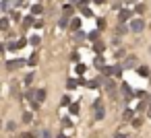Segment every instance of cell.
Masks as SVG:
<instances>
[{"label": "cell", "mask_w": 151, "mask_h": 138, "mask_svg": "<svg viewBox=\"0 0 151 138\" xmlns=\"http://www.w3.org/2000/svg\"><path fill=\"white\" fill-rule=\"evenodd\" d=\"M99 107H104V105H101V101H99V99H97V101H95V103H93V109H99Z\"/></svg>", "instance_id": "cell-43"}, {"label": "cell", "mask_w": 151, "mask_h": 138, "mask_svg": "<svg viewBox=\"0 0 151 138\" xmlns=\"http://www.w3.org/2000/svg\"><path fill=\"white\" fill-rule=\"evenodd\" d=\"M77 87H79V80H77V78H68V80H66V89H68V91H73V89H77Z\"/></svg>", "instance_id": "cell-12"}, {"label": "cell", "mask_w": 151, "mask_h": 138, "mask_svg": "<svg viewBox=\"0 0 151 138\" xmlns=\"http://www.w3.org/2000/svg\"><path fill=\"white\" fill-rule=\"evenodd\" d=\"M35 101H40V103L46 101V89H37L35 91Z\"/></svg>", "instance_id": "cell-10"}, {"label": "cell", "mask_w": 151, "mask_h": 138, "mask_svg": "<svg viewBox=\"0 0 151 138\" xmlns=\"http://www.w3.org/2000/svg\"><path fill=\"white\" fill-rule=\"evenodd\" d=\"M89 33H83V31H75V39L77 41H85V37H87Z\"/></svg>", "instance_id": "cell-18"}, {"label": "cell", "mask_w": 151, "mask_h": 138, "mask_svg": "<svg viewBox=\"0 0 151 138\" xmlns=\"http://www.w3.org/2000/svg\"><path fill=\"white\" fill-rule=\"evenodd\" d=\"M25 99H27V101H35V91H33V89H27Z\"/></svg>", "instance_id": "cell-21"}, {"label": "cell", "mask_w": 151, "mask_h": 138, "mask_svg": "<svg viewBox=\"0 0 151 138\" xmlns=\"http://www.w3.org/2000/svg\"><path fill=\"white\" fill-rule=\"evenodd\" d=\"M42 136H44V138H52V136H50V132H44Z\"/></svg>", "instance_id": "cell-47"}, {"label": "cell", "mask_w": 151, "mask_h": 138, "mask_svg": "<svg viewBox=\"0 0 151 138\" xmlns=\"http://www.w3.org/2000/svg\"><path fill=\"white\" fill-rule=\"evenodd\" d=\"M112 11H122V2H114L112 4Z\"/></svg>", "instance_id": "cell-37"}, {"label": "cell", "mask_w": 151, "mask_h": 138, "mask_svg": "<svg viewBox=\"0 0 151 138\" xmlns=\"http://www.w3.org/2000/svg\"><path fill=\"white\" fill-rule=\"evenodd\" d=\"M97 29H99V31L106 29V21H104V19H97Z\"/></svg>", "instance_id": "cell-35"}, {"label": "cell", "mask_w": 151, "mask_h": 138, "mask_svg": "<svg viewBox=\"0 0 151 138\" xmlns=\"http://www.w3.org/2000/svg\"><path fill=\"white\" fill-rule=\"evenodd\" d=\"M62 126H64V128H70V126H73V122H70L68 117H64V120H62Z\"/></svg>", "instance_id": "cell-39"}, {"label": "cell", "mask_w": 151, "mask_h": 138, "mask_svg": "<svg viewBox=\"0 0 151 138\" xmlns=\"http://www.w3.org/2000/svg\"><path fill=\"white\" fill-rule=\"evenodd\" d=\"M104 115H106V109H104V107L95 109V117H97V120H104Z\"/></svg>", "instance_id": "cell-28"}, {"label": "cell", "mask_w": 151, "mask_h": 138, "mask_svg": "<svg viewBox=\"0 0 151 138\" xmlns=\"http://www.w3.org/2000/svg\"><path fill=\"white\" fill-rule=\"evenodd\" d=\"M27 64H29V66H35V64H37V54H35V52H33V54L29 56V60H27Z\"/></svg>", "instance_id": "cell-25"}, {"label": "cell", "mask_w": 151, "mask_h": 138, "mask_svg": "<svg viewBox=\"0 0 151 138\" xmlns=\"http://www.w3.org/2000/svg\"><path fill=\"white\" fill-rule=\"evenodd\" d=\"M70 19H73V17H66V15H64V17L58 21V27H60V29H66V27H70Z\"/></svg>", "instance_id": "cell-5"}, {"label": "cell", "mask_w": 151, "mask_h": 138, "mask_svg": "<svg viewBox=\"0 0 151 138\" xmlns=\"http://www.w3.org/2000/svg\"><path fill=\"white\" fill-rule=\"evenodd\" d=\"M87 39H91V41H99V29H95V31H91V33L87 35Z\"/></svg>", "instance_id": "cell-16"}, {"label": "cell", "mask_w": 151, "mask_h": 138, "mask_svg": "<svg viewBox=\"0 0 151 138\" xmlns=\"http://www.w3.org/2000/svg\"><path fill=\"white\" fill-rule=\"evenodd\" d=\"M29 83H33V72H29V74L25 76V85H29Z\"/></svg>", "instance_id": "cell-38"}, {"label": "cell", "mask_w": 151, "mask_h": 138, "mask_svg": "<svg viewBox=\"0 0 151 138\" xmlns=\"http://www.w3.org/2000/svg\"><path fill=\"white\" fill-rule=\"evenodd\" d=\"M4 2H11V0H4Z\"/></svg>", "instance_id": "cell-51"}, {"label": "cell", "mask_w": 151, "mask_h": 138, "mask_svg": "<svg viewBox=\"0 0 151 138\" xmlns=\"http://www.w3.org/2000/svg\"><path fill=\"white\" fill-rule=\"evenodd\" d=\"M75 70H77V74H81V76H83V74H85V70H87V66L81 62V64H77V66H75Z\"/></svg>", "instance_id": "cell-20"}, {"label": "cell", "mask_w": 151, "mask_h": 138, "mask_svg": "<svg viewBox=\"0 0 151 138\" xmlns=\"http://www.w3.org/2000/svg\"><path fill=\"white\" fill-rule=\"evenodd\" d=\"M42 11H44V6H42V4H33V6H31V15H40Z\"/></svg>", "instance_id": "cell-23"}, {"label": "cell", "mask_w": 151, "mask_h": 138, "mask_svg": "<svg viewBox=\"0 0 151 138\" xmlns=\"http://www.w3.org/2000/svg\"><path fill=\"white\" fill-rule=\"evenodd\" d=\"M124 2H126V4H130V2H137V0H124Z\"/></svg>", "instance_id": "cell-50"}, {"label": "cell", "mask_w": 151, "mask_h": 138, "mask_svg": "<svg viewBox=\"0 0 151 138\" xmlns=\"http://www.w3.org/2000/svg\"><path fill=\"white\" fill-rule=\"evenodd\" d=\"M122 117H124V120H126V122H132V117H134V111H132V109H126V111H124V115H122Z\"/></svg>", "instance_id": "cell-22"}, {"label": "cell", "mask_w": 151, "mask_h": 138, "mask_svg": "<svg viewBox=\"0 0 151 138\" xmlns=\"http://www.w3.org/2000/svg\"><path fill=\"white\" fill-rule=\"evenodd\" d=\"M79 27H81V19H70V29L79 31Z\"/></svg>", "instance_id": "cell-14"}, {"label": "cell", "mask_w": 151, "mask_h": 138, "mask_svg": "<svg viewBox=\"0 0 151 138\" xmlns=\"http://www.w3.org/2000/svg\"><path fill=\"white\" fill-rule=\"evenodd\" d=\"M0 9H2V13H9V2H4V0H2V4H0Z\"/></svg>", "instance_id": "cell-41"}, {"label": "cell", "mask_w": 151, "mask_h": 138, "mask_svg": "<svg viewBox=\"0 0 151 138\" xmlns=\"http://www.w3.org/2000/svg\"><path fill=\"white\" fill-rule=\"evenodd\" d=\"M70 103H73V101H70V97H68V95H64V97L60 99V105H62V107H68Z\"/></svg>", "instance_id": "cell-26"}, {"label": "cell", "mask_w": 151, "mask_h": 138, "mask_svg": "<svg viewBox=\"0 0 151 138\" xmlns=\"http://www.w3.org/2000/svg\"><path fill=\"white\" fill-rule=\"evenodd\" d=\"M75 6L77 9H85V6H89V0H75Z\"/></svg>", "instance_id": "cell-17"}, {"label": "cell", "mask_w": 151, "mask_h": 138, "mask_svg": "<svg viewBox=\"0 0 151 138\" xmlns=\"http://www.w3.org/2000/svg\"><path fill=\"white\" fill-rule=\"evenodd\" d=\"M27 41H29V39H25V37H21V39L17 41V43H19V50H21V48H25V46H27Z\"/></svg>", "instance_id": "cell-36"}, {"label": "cell", "mask_w": 151, "mask_h": 138, "mask_svg": "<svg viewBox=\"0 0 151 138\" xmlns=\"http://www.w3.org/2000/svg\"><path fill=\"white\" fill-rule=\"evenodd\" d=\"M122 66H124V70H126V68H134V66H139L137 56H126V58H124V62H122Z\"/></svg>", "instance_id": "cell-3"}, {"label": "cell", "mask_w": 151, "mask_h": 138, "mask_svg": "<svg viewBox=\"0 0 151 138\" xmlns=\"http://www.w3.org/2000/svg\"><path fill=\"white\" fill-rule=\"evenodd\" d=\"M6 130H15V122H9L6 124Z\"/></svg>", "instance_id": "cell-46"}, {"label": "cell", "mask_w": 151, "mask_h": 138, "mask_svg": "<svg viewBox=\"0 0 151 138\" xmlns=\"http://www.w3.org/2000/svg\"><path fill=\"white\" fill-rule=\"evenodd\" d=\"M81 13H83V17H91V11H89V6H85V9H79Z\"/></svg>", "instance_id": "cell-34"}, {"label": "cell", "mask_w": 151, "mask_h": 138, "mask_svg": "<svg viewBox=\"0 0 151 138\" xmlns=\"http://www.w3.org/2000/svg\"><path fill=\"white\" fill-rule=\"evenodd\" d=\"M35 27H37V29H42V27H44V21H40V19H37V21H35Z\"/></svg>", "instance_id": "cell-45"}, {"label": "cell", "mask_w": 151, "mask_h": 138, "mask_svg": "<svg viewBox=\"0 0 151 138\" xmlns=\"http://www.w3.org/2000/svg\"><path fill=\"white\" fill-rule=\"evenodd\" d=\"M56 138H68V136H64V134H58V136H56Z\"/></svg>", "instance_id": "cell-49"}, {"label": "cell", "mask_w": 151, "mask_h": 138, "mask_svg": "<svg viewBox=\"0 0 151 138\" xmlns=\"http://www.w3.org/2000/svg\"><path fill=\"white\" fill-rule=\"evenodd\" d=\"M141 124H143V120H141V117H134V120H132V126H134V128H139Z\"/></svg>", "instance_id": "cell-40"}, {"label": "cell", "mask_w": 151, "mask_h": 138, "mask_svg": "<svg viewBox=\"0 0 151 138\" xmlns=\"http://www.w3.org/2000/svg\"><path fill=\"white\" fill-rule=\"evenodd\" d=\"M31 25H35V23H33V15L23 17V27H31Z\"/></svg>", "instance_id": "cell-13"}, {"label": "cell", "mask_w": 151, "mask_h": 138, "mask_svg": "<svg viewBox=\"0 0 151 138\" xmlns=\"http://www.w3.org/2000/svg\"><path fill=\"white\" fill-rule=\"evenodd\" d=\"M11 19H13V21H21L23 17H21V13H19V11H15V13H11Z\"/></svg>", "instance_id": "cell-31"}, {"label": "cell", "mask_w": 151, "mask_h": 138, "mask_svg": "<svg viewBox=\"0 0 151 138\" xmlns=\"http://www.w3.org/2000/svg\"><path fill=\"white\" fill-rule=\"evenodd\" d=\"M27 62L25 60H9L6 62V70H17V68H21V66H25Z\"/></svg>", "instance_id": "cell-4"}, {"label": "cell", "mask_w": 151, "mask_h": 138, "mask_svg": "<svg viewBox=\"0 0 151 138\" xmlns=\"http://www.w3.org/2000/svg\"><path fill=\"white\" fill-rule=\"evenodd\" d=\"M40 41H42V39H40V35H31V37H29V43H31L33 48H35V46H40Z\"/></svg>", "instance_id": "cell-24"}, {"label": "cell", "mask_w": 151, "mask_h": 138, "mask_svg": "<svg viewBox=\"0 0 151 138\" xmlns=\"http://www.w3.org/2000/svg\"><path fill=\"white\" fill-rule=\"evenodd\" d=\"M93 64H95L97 68L106 66V60H104V56H101V54H97V56H95V60H93Z\"/></svg>", "instance_id": "cell-11"}, {"label": "cell", "mask_w": 151, "mask_h": 138, "mask_svg": "<svg viewBox=\"0 0 151 138\" xmlns=\"http://www.w3.org/2000/svg\"><path fill=\"white\" fill-rule=\"evenodd\" d=\"M137 72L143 76V78H147V76H151V70L147 68V66H137Z\"/></svg>", "instance_id": "cell-8"}, {"label": "cell", "mask_w": 151, "mask_h": 138, "mask_svg": "<svg viewBox=\"0 0 151 138\" xmlns=\"http://www.w3.org/2000/svg\"><path fill=\"white\" fill-rule=\"evenodd\" d=\"M75 9H77L75 4H64V6H62V13H64L66 17H73V13H75Z\"/></svg>", "instance_id": "cell-6"}, {"label": "cell", "mask_w": 151, "mask_h": 138, "mask_svg": "<svg viewBox=\"0 0 151 138\" xmlns=\"http://www.w3.org/2000/svg\"><path fill=\"white\" fill-rule=\"evenodd\" d=\"M4 46H6V50H9V52L19 50V43H17V41H9V43H4Z\"/></svg>", "instance_id": "cell-19"}, {"label": "cell", "mask_w": 151, "mask_h": 138, "mask_svg": "<svg viewBox=\"0 0 151 138\" xmlns=\"http://www.w3.org/2000/svg\"><path fill=\"white\" fill-rule=\"evenodd\" d=\"M0 29H2V31H6V29H9V17H4L2 21H0Z\"/></svg>", "instance_id": "cell-30"}, {"label": "cell", "mask_w": 151, "mask_h": 138, "mask_svg": "<svg viewBox=\"0 0 151 138\" xmlns=\"http://www.w3.org/2000/svg\"><path fill=\"white\" fill-rule=\"evenodd\" d=\"M35 136H37L35 132H23L21 134V138H35Z\"/></svg>", "instance_id": "cell-33"}, {"label": "cell", "mask_w": 151, "mask_h": 138, "mask_svg": "<svg viewBox=\"0 0 151 138\" xmlns=\"http://www.w3.org/2000/svg\"><path fill=\"white\" fill-rule=\"evenodd\" d=\"M126 31H128V27H126L124 23H118V27H116V33H118V35H124Z\"/></svg>", "instance_id": "cell-15"}, {"label": "cell", "mask_w": 151, "mask_h": 138, "mask_svg": "<svg viewBox=\"0 0 151 138\" xmlns=\"http://www.w3.org/2000/svg\"><path fill=\"white\" fill-rule=\"evenodd\" d=\"M104 87H106V91H108L110 95H114V91H116V83H114V80H110V78H108V83H106Z\"/></svg>", "instance_id": "cell-9"}, {"label": "cell", "mask_w": 151, "mask_h": 138, "mask_svg": "<svg viewBox=\"0 0 151 138\" xmlns=\"http://www.w3.org/2000/svg\"><path fill=\"white\" fill-rule=\"evenodd\" d=\"M31 120H33V113H31V111L23 113V122H25V124H31Z\"/></svg>", "instance_id": "cell-29"}, {"label": "cell", "mask_w": 151, "mask_h": 138, "mask_svg": "<svg viewBox=\"0 0 151 138\" xmlns=\"http://www.w3.org/2000/svg\"><path fill=\"white\" fill-rule=\"evenodd\" d=\"M114 138H128V136H126V134H122V132H116V134H114Z\"/></svg>", "instance_id": "cell-44"}, {"label": "cell", "mask_w": 151, "mask_h": 138, "mask_svg": "<svg viewBox=\"0 0 151 138\" xmlns=\"http://www.w3.org/2000/svg\"><path fill=\"white\" fill-rule=\"evenodd\" d=\"M130 17H132V11L130 9L118 11V23H126V21H130Z\"/></svg>", "instance_id": "cell-2"}, {"label": "cell", "mask_w": 151, "mask_h": 138, "mask_svg": "<svg viewBox=\"0 0 151 138\" xmlns=\"http://www.w3.org/2000/svg\"><path fill=\"white\" fill-rule=\"evenodd\" d=\"M134 11H137V13H143V11H145V4H137Z\"/></svg>", "instance_id": "cell-42"}, {"label": "cell", "mask_w": 151, "mask_h": 138, "mask_svg": "<svg viewBox=\"0 0 151 138\" xmlns=\"http://www.w3.org/2000/svg\"><path fill=\"white\" fill-rule=\"evenodd\" d=\"M104 50H106V43L104 41H93V52L95 54H101Z\"/></svg>", "instance_id": "cell-7"}, {"label": "cell", "mask_w": 151, "mask_h": 138, "mask_svg": "<svg viewBox=\"0 0 151 138\" xmlns=\"http://www.w3.org/2000/svg\"><path fill=\"white\" fill-rule=\"evenodd\" d=\"M93 2H95V4H104V2H106V0H93Z\"/></svg>", "instance_id": "cell-48"}, {"label": "cell", "mask_w": 151, "mask_h": 138, "mask_svg": "<svg viewBox=\"0 0 151 138\" xmlns=\"http://www.w3.org/2000/svg\"><path fill=\"white\" fill-rule=\"evenodd\" d=\"M143 29H145V21L143 19H132L130 21V31L132 33H141Z\"/></svg>", "instance_id": "cell-1"}, {"label": "cell", "mask_w": 151, "mask_h": 138, "mask_svg": "<svg viewBox=\"0 0 151 138\" xmlns=\"http://www.w3.org/2000/svg\"><path fill=\"white\" fill-rule=\"evenodd\" d=\"M114 56H116V58H124V56H126V52L120 48V50H116V52H114Z\"/></svg>", "instance_id": "cell-32"}, {"label": "cell", "mask_w": 151, "mask_h": 138, "mask_svg": "<svg viewBox=\"0 0 151 138\" xmlns=\"http://www.w3.org/2000/svg\"><path fill=\"white\" fill-rule=\"evenodd\" d=\"M68 109H70V113H73V115H77V113H79V103H70V105H68Z\"/></svg>", "instance_id": "cell-27"}]
</instances>
